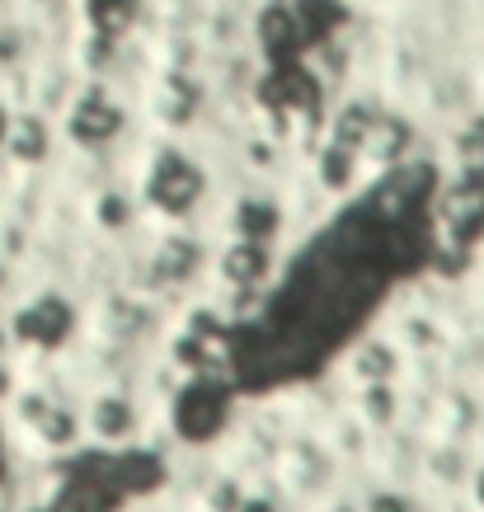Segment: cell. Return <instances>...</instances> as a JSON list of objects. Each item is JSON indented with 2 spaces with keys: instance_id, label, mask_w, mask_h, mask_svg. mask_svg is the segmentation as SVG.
Segmentation results:
<instances>
[{
  "instance_id": "30bf717a",
  "label": "cell",
  "mask_w": 484,
  "mask_h": 512,
  "mask_svg": "<svg viewBox=\"0 0 484 512\" xmlns=\"http://www.w3.org/2000/svg\"><path fill=\"white\" fill-rule=\"evenodd\" d=\"M188 264H193V254H188V249L184 245H179V249H165V259H160V273H165V278H170V273H174V278H179V273H188Z\"/></svg>"
},
{
  "instance_id": "7c38bea8",
  "label": "cell",
  "mask_w": 484,
  "mask_h": 512,
  "mask_svg": "<svg viewBox=\"0 0 484 512\" xmlns=\"http://www.w3.org/2000/svg\"><path fill=\"white\" fill-rule=\"evenodd\" d=\"M376 512H405V503H395V498H376Z\"/></svg>"
},
{
  "instance_id": "2e32d148",
  "label": "cell",
  "mask_w": 484,
  "mask_h": 512,
  "mask_svg": "<svg viewBox=\"0 0 484 512\" xmlns=\"http://www.w3.org/2000/svg\"><path fill=\"white\" fill-rule=\"evenodd\" d=\"M0 480H5V470H0Z\"/></svg>"
},
{
  "instance_id": "8fae6325",
  "label": "cell",
  "mask_w": 484,
  "mask_h": 512,
  "mask_svg": "<svg viewBox=\"0 0 484 512\" xmlns=\"http://www.w3.org/2000/svg\"><path fill=\"white\" fill-rule=\"evenodd\" d=\"M470 156H475V160H484V127H480V132H475V137H470Z\"/></svg>"
},
{
  "instance_id": "6da1fadb",
  "label": "cell",
  "mask_w": 484,
  "mask_h": 512,
  "mask_svg": "<svg viewBox=\"0 0 484 512\" xmlns=\"http://www.w3.org/2000/svg\"><path fill=\"white\" fill-rule=\"evenodd\" d=\"M160 207H188V202L198 198V174L188 170L184 160H165L156 174V184H151Z\"/></svg>"
},
{
  "instance_id": "5b68a950",
  "label": "cell",
  "mask_w": 484,
  "mask_h": 512,
  "mask_svg": "<svg viewBox=\"0 0 484 512\" xmlns=\"http://www.w3.org/2000/svg\"><path fill=\"white\" fill-rule=\"evenodd\" d=\"M259 273H264V249L250 245V240H245L240 249H231V259H226V278H235V282H254Z\"/></svg>"
},
{
  "instance_id": "e0dca14e",
  "label": "cell",
  "mask_w": 484,
  "mask_h": 512,
  "mask_svg": "<svg viewBox=\"0 0 484 512\" xmlns=\"http://www.w3.org/2000/svg\"><path fill=\"white\" fill-rule=\"evenodd\" d=\"M0 512H5V508H0Z\"/></svg>"
},
{
  "instance_id": "7a4b0ae2",
  "label": "cell",
  "mask_w": 484,
  "mask_h": 512,
  "mask_svg": "<svg viewBox=\"0 0 484 512\" xmlns=\"http://www.w3.org/2000/svg\"><path fill=\"white\" fill-rule=\"evenodd\" d=\"M62 329H66V311H57V306H33V311H19L15 315V334H19V339L47 343V339H57Z\"/></svg>"
},
{
  "instance_id": "3957f363",
  "label": "cell",
  "mask_w": 484,
  "mask_h": 512,
  "mask_svg": "<svg viewBox=\"0 0 484 512\" xmlns=\"http://www.w3.org/2000/svg\"><path fill=\"white\" fill-rule=\"evenodd\" d=\"M76 137H85V141H99V137H109L113 127H118V113L109 109V104H99V99H90L85 109L76 113Z\"/></svg>"
},
{
  "instance_id": "8992f818",
  "label": "cell",
  "mask_w": 484,
  "mask_h": 512,
  "mask_svg": "<svg viewBox=\"0 0 484 512\" xmlns=\"http://www.w3.org/2000/svg\"><path fill=\"white\" fill-rule=\"evenodd\" d=\"M212 423H217V400H212V395H198V400H184V428H188V433L198 437V433H207Z\"/></svg>"
},
{
  "instance_id": "9c48e42d",
  "label": "cell",
  "mask_w": 484,
  "mask_h": 512,
  "mask_svg": "<svg viewBox=\"0 0 484 512\" xmlns=\"http://www.w3.org/2000/svg\"><path fill=\"white\" fill-rule=\"evenodd\" d=\"M240 226H245L250 240H259V235L273 226V212H268V207H245V212H240Z\"/></svg>"
},
{
  "instance_id": "5bb4252c",
  "label": "cell",
  "mask_w": 484,
  "mask_h": 512,
  "mask_svg": "<svg viewBox=\"0 0 484 512\" xmlns=\"http://www.w3.org/2000/svg\"><path fill=\"white\" fill-rule=\"evenodd\" d=\"M245 512H268V508H264V503H254V508H245Z\"/></svg>"
},
{
  "instance_id": "ba28073f",
  "label": "cell",
  "mask_w": 484,
  "mask_h": 512,
  "mask_svg": "<svg viewBox=\"0 0 484 512\" xmlns=\"http://www.w3.org/2000/svg\"><path fill=\"white\" fill-rule=\"evenodd\" d=\"M264 38L273 47L292 43V15H282V10H273V15H264Z\"/></svg>"
},
{
  "instance_id": "52a82bcc",
  "label": "cell",
  "mask_w": 484,
  "mask_h": 512,
  "mask_svg": "<svg viewBox=\"0 0 484 512\" xmlns=\"http://www.w3.org/2000/svg\"><path fill=\"white\" fill-rule=\"evenodd\" d=\"M94 423H99V433L118 437V433H127V409H123V404H113V400L94 404Z\"/></svg>"
},
{
  "instance_id": "9a60e30c",
  "label": "cell",
  "mask_w": 484,
  "mask_h": 512,
  "mask_svg": "<svg viewBox=\"0 0 484 512\" xmlns=\"http://www.w3.org/2000/svg\"><path fill=\"white\" fill-rule=\"evenodd\" d=\"M480 498H484V475H480Z\"/></svg>"
},
{
  "instance_id": "4fadbf2b",
  "label": "cell",
  "mask_w": 484,
  "mask_h": 512,
  "mask_svg": "<svg viewBox=\"0 0 484 512\" xmlns=\"http://www.w3.org/2000/svg\"><path fill=\"white\" fill-rule=\"evenodd\" d=\"M5 132H10V113L0 109V146H5Z\"/></svg>"
},
{
  "instance_id": "277c9868",
  "label": "cell",
  "mask_w": 484,
  "mask_h": 512,
  "mask_svg": "<svg viewBox=\"0 0 484 512\" xmlns=\"http://www.w3.org/2000/svg\"><path fill=\"white\" fill-rule=\"evenodd\" d=\"M5 146H10L19 160H38V156H43V146H47V137H43V127H38V123H10Z\"/></svg>"
}]
</instances>
